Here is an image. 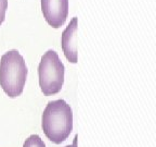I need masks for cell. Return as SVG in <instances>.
Masks as SVG:
<instances>
[{"label":"cell","instance_id":"cell-1","mask_svg":"<svg viewBox=\"0 0 156 147\" xmlns=\"http://www.w3.org/2000/svg\"><path fill=\"white\" fill-rule=\"evenodd\" d=\"M41 126L52 143H63L73 130V112L69 105L63 99L48 103L42 113Z\"/></svg>","mask_w":156,"mask_h":147},{"label":"cell","instance_id":"cell-2","mask_svg":"<svg viewBox=\"0 0 156 147\" xmlns=\"http://www.w3.org/2000/svg\"><path fill=\"white\" fill-rule=\"evenodd\" d=\"M27 78V66L17 50L5 52L0 60V86L9 97L15 98L23 93Z\"/></svg>","mask_w":156,"mask_h":147},{"label":"cell","instance_id":"cell-3","mask_svg":"<svg viewBox=\"0 0 156 147\" xmlns=\"http://www.w3.org/2000/svg\"><path fill=\"white\" fill-rule=\"evenodd\" d=\"M64 64L58 52L50 49L42 56L38 68L39 86L44 96L60 93L64 83Z\"/></svg>","mask_w":156,"mask_h":147},{"label":"cell","instance_id":"cell-4","mask_svg":"<svg viewBox=\"0 0 156 147\" xmlns=\"http://www.w3.org/2000/svg\"><path fill=\"white\" fill-rule=\"evenodd\" d=\"M44 20L53 28H60L68 15V0H41Z\"/></svg>","mask_w":156,"mask_h":147},{"label":"cell","instance_id":"cell-5","mask_svg":"<svg viewBox=\"0 0 156 147\" xmlns=\"http://www.w3.org/2000/svg\"><path fill=\"white\" fill-rule=\"evenodd\" d=\"M77 17H73L62 33L61 44L64 56L71 63H77Z\"/></svg>","mask_w":156,"mask_h":147},{"label":"cell","instance_id":"cell-6","mask_svg":"<svg viewBox=\"0 0 156 147\" xmlns=\"http://www.w3.org/2000/svg\"><path fill=\"white\" fill-rule=\"evenodd\" d=\"M23 147H46V144L38 135H30L24 142Z\"/></svg>","mask_w":156,"mask_h":147},{"label":"cell","instance_id":"cell-7","mask_svg":"<svg viewBox=\"0 0 156 147\" xmlns=\"http://www.w3.org/2000/svg\"><path fill=\"white\" fill-rule=\"evenodd\" d=\"M8 9V0H0V25L5 19V12Z\"/></svg>","mask_w":156,"mask_h":147},{"label":"cell","instance_id":"cell-8","mask_svg":"<svg viewBox=\"0 0 156 147\" xmlns=\"http://www.w3.org/2000/svg\"><path fill=\"white\" fill-rule=\"evenodd\" d=\"M77 138H78V136L76 135L75 138H74V141H73V144L68 145V146H66V147H77Z\"/></svg>","mask_w":156,"mask_h":147}]
</instances>
